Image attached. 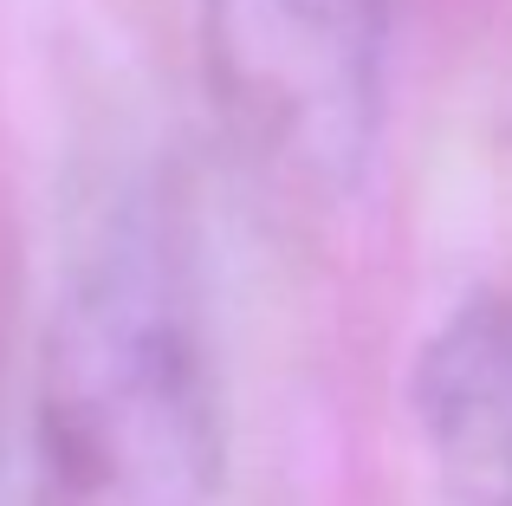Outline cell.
I'll use <instances>...</instances> for the list:
<instances>
[{"label":"cell","instance_id":"cell-1","mask_svg":"<svg viewBox=\"0 0 512 506\" xmlns=\"http://www.w3.org/2000/svg\"><path fill=\"white\" fill-rule=\"evenodd\" d=\"M39 442L78 506H201L214 494V364L156 228H117L78 266L39 364Z\"/></svg>","mask_w":512,"mask_h":506},{"label":"cell","instance_id":"cell-2","mask_svg":"<svg viewBox=\"0 0 512 506\" xmlns=\"http://www.w3.org/2000/svg\"><path fill=\"white\" fill-rule=\"evenodd\" d=\"M227 117L292 176L344 189L383 117V0H208Z\"/></svg>","mask_w":512,"mask_h":506},{"label":"cell","instance_id":"cell-3","mask_svg":"<svg viewBox=\"0 0 512 506\" xmlns=\"http://www.w3.org/2000/svg\"><path fill=\"white\" fill-rule=\"evenodd\" d=\"M409 409L448 506H512V299H467L441 318Z\"/></svg>","mask_w":512,"mask_h":506}]
</instances>
